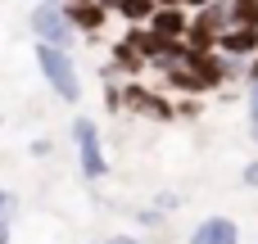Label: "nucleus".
I'll list each match as a JSON object with an SVG mask.
<instances>
[{"label":"nucleus","instance_id":"1","mask_svg":"<svg viewBox=\"0 0 258 244\" xmlns=\"http://www.w3.org/2000/svg\"><path fill=\"white\" fill-rule=\"evenodd\" d=\"M36 72H41V82H45L63 104H77V100H82V72H77V63H73V50H59V45L36 41Z\"/></svg>","mask_w":258,"mask_h":244},{"label":"nucleus","instance_id":"2","mask_svg":"<svg viewBox=\"0 0 258 244\" xmlns=\"http://www.w3.org/2000/svg\"><path fill=\"white\" fill-rule=\"evenodd\" d=\"M27 27H32V36L45 41V45H59V50H73V45H77V27L68 23L63 0H36L32 14H27Z\"/></svg>","mask_w":258,"mask_h":244},{"label":"nucleus","instance_id":"3","mask_svg":"<svg viewBox=\"0 0 258 244\" xmlns=\"http://www.w3.org/2000/svg\"><path fill=\"white\" fill-rule=\"evenodd\" d=\"M73 149H77V172H82L86 181H104V177H109V158H104L95 118H86V113L73 118Z\"/></svg>","mask_w":258,"mask_h":244},{"label":"nucleus","instance_id":"4","mask_svg":"<svg viewBox=\"0 0 258 244\" xmlns=\"http://www.w3.org/2000/svg\"><path fill=\"white\" fill-rule=\"evenodd\" d=\"M231 27V14H227V0H209L200 9H190V23H186V45L190 50H213L218 36Z\"/></svg>","mask_w":258,"mask_h":244},{"label":"nucleus","instance_id":"5","mask_svg":"<svg viewBox=\"0 0 258 244\" xmlns=\"http://www.w3.org/2000/svg\"><path fill=\"white\" fill-rule=\"evenodd\" d=\"M186 244H240V226H236V217L209 213L204 222H195V226H190Z\"/></svg>","mask_w":258,"mask_h":244},{"label":"nucleus","instance_id":"6","mask_svg":"<svg viewBox=\"0 0 258 244\" xmlns=\"http://www.w3.org/2000/svg\"><path fill=\"white\" fill-rule=\"evenodd\" d=\"M145 23H150V32H154V36H163V41H186L190 9H186V5H154Z\"/></svg>","mask_w":258,"mask_h":244},{"label":"nucleus","instance_id":"7","mask_svg":"<svg viewBox=\"0 0 258 244\" xmlns=\"http://www.w3.org/2000/svg\"><path fill=\"white\" fill-rule=\"evenodd\" d=\"M63 14H68V23H73L82 36H95V32L109 23V9H104L100 0H77V5H63Z\"/></svg>","mask_w":258,"mask_h":244},{"label":"nucleus","instance_id":"8","mask_svg":"<svg viewBox=\"0 0 258 244\" xmlns=\"http://www.w3.org/2000/svg\"><path fill=\"white\" fill-rule=\"evenodd\" d=\"M213 50L236 54V59H249V54H258V27H240V23H231V27L218 36V45H213Z\"/></svg>","mask_w":258,"mask_h":244},{"label":"nucleus","instance_id":"9","mask_svg":"<svg viewBox=\"0 0 258 244\" xmlns=\"http://www.w3.org/2000/svg\"><path fill=\"white\" fill-rule=\"evenodd\" d=\"M159 77H163V86H168V91H177V95H200V91H204V82L195 77V68H190L186 59H181V63H172V68H163Z\"/></svg>","mask_w":258,"mask_h":244},{"label":"nucleus","instance_id":"10","mask_svg":"<svg viewBox=\"0 0 258 244\" xmlns=\"http://www.w3.org/2000/svg\"><path fill=\"white\" fill-rule=\"evenodd\" d=\"M113 68H118V72H145L150 63L141 59V50H136L132 41H118V45H113Z\"/></svg>","mask_w":258,"mask_h":244},{"label":"nucleus","instance_id":"11","mask_svg":"<svg viewBox=\"0 0 258 244\" xmlns=\"http://www.w3.org/2000/svg\"><path fill=\"white\" fill-rule=\"evenodd\" d=\"M150 9H154V0H113V14L122 23H145Z\"/></svg>","mask_w":258,"mask_h":244},{"label":"nucleus","instance_id":"12","mask_svg":"<svg viewBox=\"0 0 258 244\" xmlns=\"http://www.w3.org/2000/svg\"><path fill=\"white\" fill-rule=\"evenodd\" d=\"M227 14L240 27H258V0H227Z\"/></svg>","mask_w":258,"mask_h":244},{"label":"nucleus","instance_id":"13","mask_svg":"<svg viewBox=\"0 0 258 244\" xmlns=\"http://www.w3.org/2000/svg\"><path fill=\"white\" fill-rule=\"evenodd\" d=\"M150 95H154V91H145V86H122V109H136V113L145 118V109H150Z\"/></svg>","mask_w":258,"mask_h":244},{"label":"nucleus","instance_id":"14","mask_svg":"<svg viewBox=\"0 0 258 244\" xmlns=\"http://www.w3.org/2000/svg\"><path fill=\"white\" fill-rule=\"evenodd\" d=\"M245 113H249V140L258 145V82H249V100H245Z\"/></svg>","mask_w":258,"mask_h":244},{"label":"nucleus","instance_id":"15","mask_svg":"<svg viewBox=\"0 0 258 244\" xmlns=\"http://www.w3.org/2000/svg\"><path fill=\"white\" fill-rule=\"evenodd\" d=\"M14 213H18V195L0 186V226H9V222H14Z\"/></svg>","mask_w":258,"mask_h":244},{"label":"nucleus","instance_id":"16","mask_svg":"<svg viewBox=\"0 0 258 244\" xmlns=\"http://www.w3.org/2000/svg\"><path fill=\"white\" fill-rule=\"evenodd\" d=\"M136 222H141L145 231H163V222H168V213H159V208H141V213H136Z\"/></svg>","mask_w":258,"mask_h":244},{"label":"nucleus","instance_id":"17","mask_svg":"<svg viewBox=\"0 0 258 244\" xmlns=\"http://www.w3.org/2000/svg\"><path fill=\"white\" fill-rule=\"evenodd\" d=\"M154 208H159V213H172V208H181V195H177V190H159V195H154Z\"/></svg>","mask_w":258,"mask_h":244},{"label":"nucleus","instance_id":"18","mask_svg":"<svg viewBox=\"0 0 258 244\" xmlns=\"http://www.w3.org/2000/svg\"><path fill=\"white\" fill-rule=\"evenodd\" d=\"M240 181H245L249 190H258V158H249V163H245V172H240Z\"/></svg>","mask_w":258,"mask_h":244},{"label":"nucleus","instance_id":"19","mask_svg":"<svg viewBox=\"0 0 258 244\" xmlns=\"http://www.w3.org/2000/svg\"><path fill=\"white\" fill-rule=\"evenodd\" d=\"M104 244H141L136 235H113V240H104Z\"/></svg>","mask_w":258,"mask_h":244},{"label":"nucleus","instance_id":"20","mask_svg":"<svg viewBox=\"0 0 258 244\" xmlns=\"http://www.w3.org/2000/svg\"><path fill=\"white\" fill-rule=\"evenodd\" d=\"M0 244H9V226H0Z\"/></svg>","mask_w":258,"mask_h":244},{"label":"nucleus","instance_id":"21","mask_svg":"<svg viewBox=\"0 0 258 244\" xmlns=\"http://www.w3.org/2000/svg\"><path fill=\"white\" fill-rule=\"evenodd\" d=\"M154 5H181V0H154Z\"/></svg>","mask_w":258,"mask_h":244},{"label":"nucleus","instance_id":"22","mask_svg":"<svg viewBox=\"0 0 258 244\" xmlns=\"http://www.w3.org/2000/svg\"><path fill=\"white\" fill-rule=\"evenodd\" d=\"M63 5H77V0H63Z\"/></svg>","mask_w":258,"mask_h":244},{"label":"nucleus","instance_id":"23","mask_svg":"<svg viewBox=\"0 0 258 244\" xmlns=\"http://www.w3.org/2000/svg\"><path fill=\"white\" fill-rule=\"evenodd\" d=\"M95 244H104V240H95Z\"/></svg>","mask_w":258,"mask_h":244}]
</instances>
